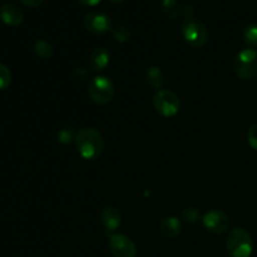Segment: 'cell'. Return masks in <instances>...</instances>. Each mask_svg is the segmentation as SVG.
<instances>
[{"label": "cell", "instance_id": "6da1fadb", "mask_svg": "<svg viewBox=\"0 0 257 257\" xmlns=\"http://www.w3.org/2000/svg\"><path fill=\"white\" fill-rule=\"evenodd\" d=\"M75 147L84 160H95L104 150V140L102 133L92 127L82 128L75 135Z\"/></svg>", "mask_w": 257, "mask_h": 257}, {"label": "cell", "instance_id": "7a4b0ae2", "mask_svg": "<svg viewBox=\"0 0 257 257\" xmlns=\"http://www.w3.org/2000/svg\"><path fill=\"white\" fill-rule=\"evenodd\" d=\"M226 248L232 257H250L253 250L252 237L245 228H233L226 238Z\"/></svg>", "mask_w": 257, "mask_h": 257}, {"label": "cell", "instance_id": "3957f363", "mask_svg": "<svg viewBox=\"0 0 257 257\" xmlns=\"http://www.w3.org/2000/svg\"><path fill=\"white\" fill-rule=\"evenodd\" d=\"M181 33L186 42L193 48H200L207 43L208 29L205 23L196 18H186L181 25Z\"/></svg>", "mask_w": 257, "mask_h": 257}, {"label": "cell", "instance_id": "277c9868", "mask_svg": "<svg viewBox=\"0 0 257 257\" xmlns=\"http://www.w3.org/2000/svg\"><path fill=\"white\" fill-rule=\"evenodd\" d=\"M233 72L242 80L253 79L257 75V50L252 48L241 50L233 60Z\"/></svg>", "mask_w": 257, "mask_h": 257}, {"label": "cell", "instance_id": "5b68a950", "mask_svg": "<svg viewBox=\"0 0 257 257\" xmlns=\"http://www.w3.org/2000/svg\"><path fill=\"white\" fill-rule=\"evenodd\" d=\"M114 93V84L109 78L104 77V75H98V77L93 78L88 87V94H89L90 99L98 105H105L112 102Z\"/></svg>", "mask_w": 257, "mask_h": 257}, {"label": "cell", "instance_id": "8992f818", "mask_svg": "<svg viewBox=\"0 0 257 257\" xmlns=\"http://www.w3.org/2000/svg\"><path fill=\"white\" fill-rule=\"evenodd\" d=\"M153 107L163 117H172L178 113L181 102L178 95L170 89H161L153 95Z\"/></svg>", "mask_w": 257, "mask_h": 257}, {"label": "cell", "instance_id": "52a82bcc", "mask_svg": "<svg viewBox=\"0 0 257 257\" xmlns=\"http://www.w3.org/2000/svg\"><path fill=\"white\" fill-rule=\"evenodd\" d=\"M83 25L88 32L95 35H103L112 30L110 18L103 12L87 13L83 18Z\"/></svg>", "mask_w": 257, "mask_h": 257}, {"label": "cell", "instance_id": "ba28073f", "mask_svg": "<svg viewBox=\"0 0 257 257\" xmlns=\"http://www.w3.org/2000/svg\"><path fill=\"white\" fill-rule=\"evenodd\" d=\"M203 226L208 232L213 235H221L226 232L230 226V218L223 211L221 210H211L206 212L203 216Z\"/></svg>", "mask_w": 257, "mask_h": 257}, {"label": "cell", "instance_id": "9c48e42d", "mask_svg": "<svg viewBox=\"0 0 257 257\" xmlns=\"http://www.w3.org/2000/svg\"><path fill=\"white\" fill-rule=\"evenodd\" d=\"M109 250L114 257H136L137 255V247L135 242L122 233L110 236Z\"/></svg>", "mask_w": 257, "mask_h": 257}, {"label": "cell", "instance_id": "30bf717a", "mask_svg": "<svg viewBox=\"0 0 257 257\" xmlns=\"http://www.w3.org/2000/svg\"><path fill=\"white\" fill-rule=\"evenodd\" d=\"M0 19L4 24L9 25V27H18L23 23L24 14L18 5L8 3V4L0 7Z\"/></svg>", "mask_w": 257, "mask_h": 257}, {"label": "cell", "instance_id": "8fae6325", "mask_svg": "<svg viewBox=\"0 0 257 257\" xmlns=\"http://www.w3.org/2000/svg\"><path fill=\"white\" fill-rule=\"evenodd\" d=\"M99 217L103 226L109 231L117 230L120 226V222H122L120 212L115 207H112V206H108V207L103 208Z\"/></svg>", "mask_w": 257, "mask_h": 257}, {"label": "cell", "instance_id": "7c38bea8", "mask_svg": "<svg viewBox=\"0 0 257 257\" xmlns=\"http://www.w3.org/2000/svg\"><path fill=\"white\" fill-rule=\"evenodd\" d=\"M110 54L104 47L95 48L92 52L89 58V65L94 72H99V70L105 69L109 64Z\"/></svg>", "mask_w": 257, "mask_h": 257}, {"label": "cell", "instance_id": "4fadbf2b", "mask_svg": "<svg viewBox=\"0 0 257 257\" xmlns=\"http://www.w3.org/2000/svg\"><path fill=\"white\" fill-rule=\"evenodd\" d=\"M158 227H160V232L167 238L178 237L181 230H182V225H181L180 220L175 216H168V217L163 218Z\"/></svg>", "mask_w": 257, "mask_h": 257}, {"label": "cell", "instance_id": "5bb4252c", "mask_svg": "<svg viewBox=\"0 0 257 257\" xmlns=\"http://www.w3.org/2000/svg\"><path fill=\"white\" fill-rule=\"evenodd\" d=\"M161 10L166 17L171 19H178L181 15H183V7L180 0H162Z\"/></svg>", "mask_w": 257, "mask_h": 257}, {"label": "cell", "instance_id": "9a60e30c", "mask_svg": "<svg viewBox=\"0 0 257 257\" xmlns=\"http://www.w3.org/2000/svg\"><path fill=\"white\" fill-rule=\"evenodd\" d=\"M146 82L153 89L161 90L165 84V75L158 67H150L146 72Z\"/></svg>", "mask_w": 257, "mask_h": 257}, {"label": "cell", "instance_id": "2e32d148", "mask_svg": "<svg viewBox=\"0 0 257 257\" xmlns=\"http://www.w3.org/2000/svg\"><path fill=\"white\" fill-rule=\"evenodd\" d=\"M35 53L43 59H49L53 55V47L48 40L38 39L34 44Z\"/></svg>", "mask_w": 257, "mask_h": 257}, {"label": "cell", "instance_id": "e0dca14e", "mask_svg": "<svg viewBox=\"0 0 257 257\" xmlns=\"http://www.w3.org/2000/svg\"><path fill=\"white\" fill-rule=\"evenodd\" d=\"M242 38L245 44H247L248 47H257V25L248 24L243 29Z\"/></svg>", "mask_w": 257, "mask_h": 257}, {"label": "cell", "instance_id": "ac0fdd59", "mask_svg": "<svg viewBox=\"0 0 257 257\" xmlns=\"http://www.w3.org/2000/svg\"><path fill=\"white\" fill-rule=\"evenodd\" d=\"M112 34L117 42L123 43V42H127V40H130L132 33H131L130 28L125 27V25H117V27H114L112 29Z\"/></svg>", "mask_w": 257, "mask_h": 257}, {"label": "cell", "instance_id": "d6986e66", "mask_svg": "<svg viewBox=\"0 0 257 257\" xmlns=\"http://www.w3.org/2000/svg\"><path fill=\"white\" fill-rule=\"evenodd\" d=\"M12 83V72L5 64L0 63V90L7 89Z\"/></svg>", "mask_w": 257, "mask_h": 257}, {"label": "cell", "instance_id": "ffe728a7", "mask_svg": "<svg viewBox=\"0 0 257 257\" xmlns=\"http://www.w3.org/2000/svg\"><path fill=\"white\" fill-rule=\"evenodd\" d=\"M182 217L186 222L195 223L201 218V213L196 207H187L182 211Z\"/></svg>", "mask_w": 257, "mask_h": 257}, {"label": "cell", "instance_id": "44dd1931", "mask_svg": "<svg viewBox=\"0 0 257 257\" xmlns=\"http://www.w3.org/2000/svg\"><path fill=\"white\" fill-rule=\"evenodd\" d=\"M73 138L75 137L72 128H64V130H62L59 133H58V141H59L60 143H64V145L70 143V141H72Z\"/></svg>", "mask_w": 257, "mask_h": 257}, {"label": "cell", "instance_id": "7402d4cb", "mask_svg": "<svg viewBox=\"0 0 257 257\" xmlns=\"http://www.w3.org/2000/svg\"><path fill=\"white\" fill-rule=\"evenodd\" d=\"M247 141H248V143H250L251 147H252L253 150L257 151V123L256 124L251 125L250 130H248Z\"/></svg>", "mask_w": 257, "mask_h": 257}, {"label": "cell", "instance_id": "603a6c76", "mask_svg": "<svg viewBox=\"0 0 257 257\" xmlns=\"http://www.w3.org/2000/svg\"><path fill=\"white\" fill-rule=\"evenodd\" d=\"M75 75H77V78L79 80H85L88 78V75H89V73H88V70L84 67H78L75 69Z\"/></svg>", "mask_w": 257, "mask_h": 257}, {"label": "cell", "instance_id": "cb8c5ba5", "mask_svg": "<svg viewBox=\"0 0 257 257\" xmlns=\"http://www.w3.org/2000/svg\"><path fill=\"white\" fill-rule=\"evenodd\" d=\"M20 2H22L24 5H27V7L35 8V7H39L44 0H20Z\"/></svg>", "mask_w": 257, "mask_h": 257}, {"label": "cell", "instance_id": "d4e9b609", "mask_svg": "<svg viewBox=\"0 0 257 257\" xmlns=\"http://www.w3.org/2000/svg\"><path fill=\"white\" fill-rule=\"evenodd\" d=\"M193 14H195V9H193V7H191V5H186V7H183V15H185L186 18H192Z\"/></svg>", "mask_w": 257, "mask_h": 257}, {"label": "cell", "instance_id": "484cf974", "mask_svg": "<svg viewBox=\"0 0 257 257\" xmlns=\"http://www.w3.org/2000/svg\"><path fill=\"white\" fill-rule=\"evenodd\" d=\"M79 4L82 5H85V7H94V5L99 4L102 0H77Z\"/></svg>", "mask_w": 257, "mask_h": 257}, {"label": "cell", "instance_id": "4316f807", "mask_svg": "<svg viewBox=\"0 0 257 257\" xmlns=\"http://www.w3.org/2000/svg\"><path fill=\"white\" fill-rule=\"evenodd\" d=\"M110 3H114V4H120V3L125 2V0H109Z\"/></svg>", "mask_w": 257, "mask_h": 257}]
</instances>
